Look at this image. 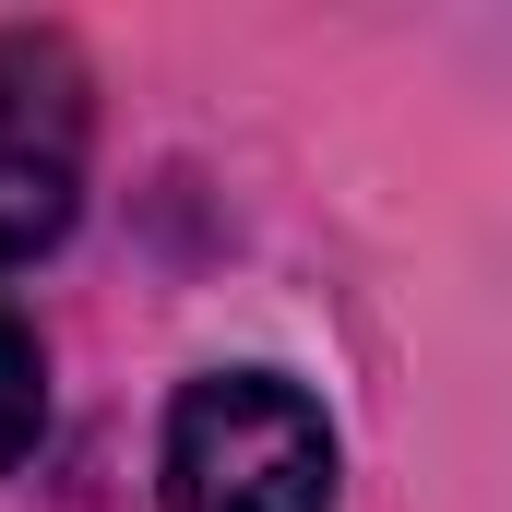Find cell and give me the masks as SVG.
<instances>
[{
	"label": "cell",
	"instance_id": "obj_1",
	"mask_svg": "<svg viewBox=\"0 0 512 512\" xmlns=\"http://www.w3.org/2000/svg\"><path fill=\"white\" fill-rule=\"evenodd\" d=\"M167 512H334V417L286 370H203L167 405Z\"/></svg>",
	"mask_w": 512,
	"mask_h": 512
},
{
	"label": "cell",
	"instance_id": "obj_2",
	"mask_svg": "<svg viewBox=\"0 0 512 512\" xmlns=\"http://www.w3.org/2000/svg\"><path fill=\"white\" fill-rule=\"evenodd\" d=\"M84 143H96V108H84V60L72 36L48 24H12L0 36V262L48 251L84 203Z\"/></svg>",
	"mask_w": 512,
	"mask_h": 512
},
{
	"label": "cell",
	"instance_id": "obj_3",
	"mask_svg": "<svg viewBox=\"0 0 512 512\" xmlns=\"http://www.w3.org/2000/svg\"><path fill=\"white\" fill-rule=\"evenodd\" d=\"M36 429H48V346H36V322L0 298V477L36 453Z\"/></svg>",
	"mask_w": 512,
	"mask_h": 512
}]
</instances>
